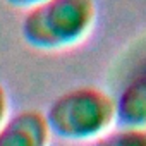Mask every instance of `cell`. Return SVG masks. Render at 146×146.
<instances>
[{"instance_id": "6da1fadb", "label": "cell", "mask_w": 146, "mask_h": 146, "mask_svg": "<svg viewBox=\"0 0 146 146\" xmlns=\"http://www.w3.org/2000/svg\"><path fill=\"white\" fill-rule=\"evenodd\" d=\"M96 16V0H45L26 11L21 35L36 50H64L88 38Z\"/></svg>"}, {"instance_id": "7a4b0ae2", "label": "cell", "mask_w": 146, "mask_h": 146, "mask_svg": "<svg viewBox=\"0 0 146 146\" xmlns=\"http://www.w3.org/2000/svg\"><path fill=\"white\" fill-rule=\"evenodd\" d=\"M50 134L67 141L102 137L115 124V100L100 88L78 86L58 95L48 107Z\"/></svg>"}, {"instance_id": "3957f363", "label": "cell", "mask_w": 146, "mask_h": 146, "mask_svg": "<svg viewBox=\"0 0 146 146\" xmlns=\"http://www.w3.org/2000/svg\"><path fill=\"white\" fill-rule=\"evenodd\" d=\"M50 129L40 110H21L0 127V146H48Z\"/></svg>"}, {"instance_id": "277c9868", "label": "cell", "mask_w": 146, "mask_h": 146, "mask_svg": "<svg viewBox=\"0 0 146 146\" xmlns=\"http://www.w3.org/2000/svg\"><path fill=\"white\" fill-rule=\"evenodd\" d=\"M113 100L120 127H146V70L131 78Z\"/></svg>"}, {"instance_id": "5b68a950", "label": "cell", "mask_w": 146, "mask_h": 146, "mask_svg": "<svg viewBox=\"0 0 146 146\" xmlns=\"http://www.w3.org/2000/svg\"><path fill=\"white\" fill-rule=\"evenodd\" d=\"M95 146H146V127H119L96 139Z\"/></svg>"}, {"instance_id": "8992f818", "label": "cell", "mask_w": 146, "mask_h": 146, "mask_svg": "<svg viewBox=\"0 0 146 146\" xmlns=\"http://www.w3.org/2000/svg\"><path fill=\"white\" fill-rule=\"evenodd\" d=\"M7 119H9V96L5 88L0 84V127L4 125Z\"/></svg>"}, {"instance_id": "52a82bcc", "label": "cell", "mask_w": 146, "mask_h": 146, "mask_svg": "<svg viewBox=\"0 0 146 146\" xmlns=\"http://www.w3.org/2000/svg\"><path fill=\"white\" fill-rule=\"evenodd\" d=\"M7 4H11V5H14V7H21V9H31V7H35V5H38V4H41V2H45V0H5Z\"/></svg>"}]
</instances>
